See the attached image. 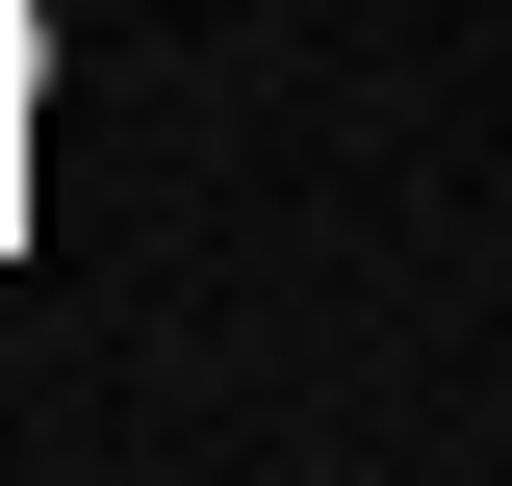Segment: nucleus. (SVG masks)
I'll list each match as a JSON object with an SVG mask.
<instances>
[]
</instances>
